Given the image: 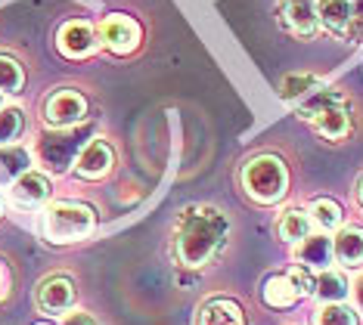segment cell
Segmentation results:
<instances>
[{
	"instance_id": "cell-8",
	"label": "cell",
	"mask_w": 363,
	"mask_h": 325,
	"mask_svg": "<svg viewBox=\"0 0 363 325\" xmlns=\"http://www.w3.org/2000/svg\"><path fill=\"white\" fill-rule=\"evenodd\" d=\"M140 25L134 19H128V16H106L103 25H100V44L109 50L115 56H128L134 53L140 47Z\"/></svg>"
},
{
	"instance_id": "cell-5",
	"label": "cell",
	"mask_w": 363,
	"mask_h": 325,
	"mask_svg": "<svg viewBox=\"0 0 363 325\" xmlns=\"http://www.w3.org/2000/svg\"><path fill=\"white\" fill-rule=\"evenodd\" d=\"M87 139H90L87 127L84 130L81 127L47 130V133H40V139L35 146V155L50 173H65L69 168H75V158H78L81 149L87 146Z\"/></svg>"
},
{
	"instance_id": "cell-9",
	"label": "cell",
	"mask_w": 363,
	"mask_h": 325,
	"mask_svg": "<svg viewBox=\"0 0 363 325\" xmlns=\"http://www.w3.org/2000/svg\"><path fill=\"white\" fill-rule=\"evenodd\" d=\"M279 25L295 38H313L320 28L313 0H279Z\"/></svg>"
},
{
	"instance_id": "cell-14",
	"label": "cell",
	"mask_w": 363,
	"mask_h": 325,
	"mask_svg": "<svg viewBox=\"0 0 363 325\" xmlns=\"http://www.w3.org/2000/svg\"><path fill=\"white\" fill-rule=\"evenodd\" d=\"M196 325H245V313L230 297H214V301H205L199 307Z\"/></svg>"
},
{
	"instance_id": "cell-17",
	"label": "cell",
	"mask_w": 363,
	"mask_h": 325,
	"mask_svg": "<svg viewBox=\"0 0 363 325\" xmlns=\"http://www.w3.org/2000/svg\"><path fill=\"white\" fill-rule=\"evenodd\" d=\"M261 297H264V304L277 307V310H286V307H292L295 301H298V288H295V282H292L289 273L286 276L283 273H274V276L264 279Z\"/></svg>"
},
{
	"instance_id": "cell-25",
	"label": "cell",
	"mask_w": 363,
	"mask_h": 325,
	"mask_svg": "<svg viewBox=\"0 0 363 325\" xmlns=\"http://www.w3.org/2000/svg\"><path fill=\"white\" fill-rule=\"evenodd\" d=\"M320 87V81L313 78V74H289V78L283 81V99H298L304 93H311V90H317Z\"/></svg>"
},
{
	"instance_id": "cell-18",
	"label": "cell",
	"mask_w": 363,
	"mask_h": 325,
	"mask_svg": "<svg viewBox=\"0 0 363 325\" xmlns=\"http://www.w3.org/2000/svg\"><path fill=\"white\" fill-rule=\"evenodd\" d=\"M333 257L342 266H360L363 263V229L357 227L338 229V236L333 241Z\"/></svg>"
},
{
	"instance_id": "cell-21",
	"label": "cell",
	"mask_w": 363,
	"mask_h": 325,
	"mask_svg": "<svg viewBox=\"0 0 363 325\" xmlns=\"http://www.w3.org/2000/svg\"><path fill=\"white\" fill-rule=\"evenodd\" d=\"M26 130V112L19 106L0 108V146H13Z\"/></svg>"
},
{
	"instance_id": "cell-32",
	"label": "cell",
	"mask_w": 363,
	"mask_h": 325,
	"mask_svg": "<svg viewBox=\"0 0 363 325\" xmlns=\"http://www.w3.org/2000/svg\"><path fill=\"white\" fill-rule=\"evenodd\" d=\"M0 214H4V198H0Z\"/></svg>"
},
{
	"instance_id": "cell-2",
	"label": "cell",
	"mask_w": 363,
	"mask_h": 325,
	"mask_svg": "<svg viewBox=\"0 0 363 325\" xmlns=\"http://www.w3.org/2000/svg\"><path fill=\"white\" fill-rule=\"evenodd\" d=\"M96 229V211L84 202H53L40 214V236L50 245H75Z\"/></svg>"
},
{
	"instance_id": "cell-7",
	"label": "cell",
	"mask_w": 363,
	"mask_h": 325,
	"mask_svg": "<svg viewBox=\"0 0 363 325\" xmlns=\"http://www.w3.org/2000/svg\"><path fill=\"white\" fill-rule=\"evenodd\" d=\"M35 304L40 313H50V316L69 313L75 307V282H72V276H62V273L47 276L35 291Z\"/></svg>"
},
{
	"instance_id": "cell-6",
	"label": "cell",
	"mask_w": 363,
	"mask_h": 325,
	"mask_svg": "<svg viewBox=\"0 0 363 325\" xmlns=\"http://www.w3.org/2000/svg\"><path fill=\"white\" fill-rule=\"evenodd\" d=\"M87 115V99L78 90H56L47 96L44 103V121L53 130H65V127H78Z\"/></svg>"
},
{
	"instance_id": "cell-10",
	"label": "cell",
	"mask_w": 363,
	"mask_h": 325,
	"mask_svg": "<svg viewBox=\"0 0 363 325\" xmlns=\"http://www.w3.org/2000/svg\"><path fill=\"white\" fill-rule=\"evenodd\" d=\"M96 44H100L96 31L87 22H65L60 28V35H56V47L69 59H84V56H90L96 50Z\"/></svg>"
},
{
	"instance_id": "cell-3",
	"label": "cell",
	"mask_w": 363,
	"mask_h": 325,
	"mask_svg": "<svg viewBox=\"0 0 363 325\" xmlns=\"http://www.w3.org/2000/svg\"><path fill=\"white\" fill-rule=\"evenodd\" d=\"M301 118L313 124V130L326 139H345L351 133V108L348 99L333 90H313V99L301 106Z\"/></svg>"
},
{
	"instance_id": "cell-27",
	"label": "cell",
	"mask_w": 363,
	"mask_h": 325,
	"mask_svg": "<svg viewBox=\"0 0 363 325\" xmlns=\"http://www.w3.org/2000/svg\"><path fill=\"white\" fill-rule=\"evenodd\" d=\"M10 285H13V276H10V266L0 261V301L10 295Z\"/></svg>"
},
{
	"instance_id": "cell-11",
	"label": "cell",
	"mask_w": 363,
	"mask_h": 325,
	"mask_svg": "<svg viewBox=\"0 0 363 325\" xmlns=\"http://www.w3.org/2000/svg\"><path fill=\"white\" fill-rule=\"evenodd\" d=\"M112 164H115L112 146L106 139H87V146L75 158V173L84 180H100L112 171Z\"/></svg>"
},
{
	"instance_id": "cell-19",
	"label": "cell",
	"mask_w": 363,
	"mask_h": 325,
	"mask_svg": "<svg viewBox=\"0 0 363 325\" xmlns=\"http://www.w3.org/2000/svg\"><path fill=\"white\" fill-rule=\"evenodd\" d=\"M348 291H351L348 279L335 270H320V276L313 279V285H311V295L323 304H342L345 297H348Z\"/></svg>"
},
{
	"instance_id": "cell-15",
	"label": "cell",
	"mask_w": 363,
	"mask_h": 325,
	"mask_svg": "<svg viewBox=\"0 0 363 325\" xmlns=\"http://www.w3.org/2000/svg\"><path fill=\"white\" fill-rule=\"evenodd\" d=\"M26 171H31V152L26 146H0V189H10Z\"/></svg>"
},
{
	"instance_id": "cell-26",
	"label": "cell",
	"mask_w": 363,
	"mask_h": 325,
	"mask_svg": "<svg viewBox=\"0 0 363 325\" xmlns=\"http://www.w3.org/2000/svg\"><path fill=\"white\" fill-rule=\"evenodd\" d=\"M363 38V0H351V31L348 40H360Z\"/></svg>"
},
{
	"instance_id": "cell-28",
	"label": "cell",
	"mask_w": 363,
	"mask_h": 325,
	"mask_svg": "<svg viewBox=\"0 0 363 325\" xmlns=\"http://www.w3.org/2000/svg\"><path fill=\"white\" fill-rule=\"evenodd\" d=\"M65 325H96V319L90 313H81V310H75V313H69L65 316Z\"/></svg>"
},
{
	"instance_id": "cell-29",
	"label": "cell",
	"mask_w": 363,
	"mask_h": 325,
	"mask_svg": "<svg viewBox=\"0 0 363 325\" xmlns=\"http://www.w3.org/2000/svg\"><path fill=\"white\" fill-rule=\"evenodd\" d=\"M354 301H357V307L363 310V276H360L357 282H354Z\"/></svg>"
},
{
	"instance_id": "cell-24",
	"label": "cell",
	"mask_w": 363,
	"mask_h": 325,
	"mask_svg": "<svg viewBox=\"0 0 363 325\" xmlns=\"http://www.w3.org/2000/svg\"><path fill=\"white\" fill-rule=\"evenodd\" d=\"M313 325H357V316L345 304H326L323 310L317 313V322Z\"/></svg>"
},
{
	"instance_id": "cell-12",
	"label": "cell",
	"mask_w": 363,
	"mask_h": 325,
	"mask_svg": "<svg viewBox=\"0 0 363 325\" xmlns=\"http://www.w3.org/2000/svg\"><path fill=\"white\" fill-rule=\"evenodd\" d=\"M50 180L38 171H26L19 180L10 186V198L16 207H26V211H35V207L50 202Z\"/></svg>"
},
{
	"instance_id": "cell-13",
	"label": "cell",
	"mask_w": 363,
	"mask_h": 325,
	"mask_svg": "<svg viewBox=\"0 0 363 325\" xmlns=\"http://www.w3.org/2000/svg\"><path fill=\"white\" fill-rule=\"evenodd\" d=\"M295 261H298L304 270H329V263H333V241L329 236H304L298 241V248H295Z\"/></svg>"
},
{
	"instance_id": "cell-31",
	"label": "cell",
	"mask_w": 363,
	"mask_h": 325,
	"mask_svg": "<svg viewBox=\"0 0 363 325\" xmlns=\"http://www.w3.org/2000/svg\"><path fill=\"white\" fill-rule=\"evenodd\" d=\"M4 106H6V103H4V93H0V108H4Z\"/></svg>"
},
{
	"instance_id": "cell-23",
	"label": "cell",
	"mask_w": 363,
	"mask_h": 325,
	"mask_svg": "<svg viewBox=\"0 0 363 325\" xmlns=\"http://www.w3.org/2000/svg\"><path fill=\"white\" fill-rule=\"evenodd\" d=\"M311 214H313V223L326 232L338 229V223H342V207L335 202H329V198H317V202L311 205Z\"/></svg>"
},
{
	"instance_id": "cell-33",
	"label": "cell",
	"mask_w": 363,
	"mask_h": 325,
	"mask_svg": "<svg viewBox=\"0 0 363 325\" xmlns=\"http://www.w3.org/2000/svg\"><path fill=\"white\" fill-rule=\"evenodd\" d=\"M38 325H50V322H38Z\"/></svg>"
},
{
	"instance_id": "cell-16",
	"label": "cell",
	"mask_w": 363,
	"mask_h": 325,
	"mask_svg": "<svg viewBox=\"0 0 363 325\" xmlns=\"http://www.w3.org/2000/svg\"><path fill=\"white\" fill-rule=\"evenodd\" d=\"M317 19L326 31L348 38V31H351V0H317Z\"/></svg>"
},
{
	"instance_id": "cell-22",
	"label": "cell",
	"mask_w": 363,
	"mask_h": 325,
	"mask_svg": "<svg viewBox=\"0 0 363 325\" xmlns=\"http://www.w3.org/2000/svg\"><path fill=\"white\" fill-rule=\"evenodd\" d=\"M22 87H26V72H22V65L16 62L13 56L0 53V93L16 96V93H22Z\"/></svg>"
},
{
	"instance_id": "cell-4",
	"label": "cell",
	"mask_w": 363,
	"mask_h": 325,
	"mask_svg": "<svg viewBox=\"0 0 363 325\" xmlns=\"http://www.w3.org/2000/svg\"><path fill=\"white\" fill-rule=\"evenodd\" d=\"M242 186L255 202L274 205L286 195L289 189V173L286 164L277 155H258L242 168Z\"/></svg>"
},
{
	"instance_id": "cell-30",
	"label": "cell",
	"mask_w": 363,
	"mask_h": 325,
	"mask_svg": "<svg viewBox=\"0 0 363 325\" xmlns=\"http://www.w3.org/2000/svg\"><path fill=\"white\" fill-rule=\"evenodd\" d=\"M357 198H360V205H363V180L357 183Z\"/></svg>"
},
{
	"instance_id": "cell-20",
	"label": "cell",
	"mask_w": 363,
	"mask_h": 325,
	"mask_svg": "<svg viewBox=\"0 0 363 325\" xmlns=\"http://www.w3.org/2000/svg\"><path fill=\"white\" fill-rule=\"evenodd\" d=\"M313 220L304 211H283V217L277 220V236L283 241H301L304 236H311Z\"/></svg>"
},
{
	"instance_id": "cell-1",
	"label": "cell",
	"mask_w": 363,
	"mask_h": 325,
	"mask_svg": "<svg viewBox=\"0 0 363 325\" xmlns=\"http://www.w3.org/2000/svg\"><path fill=\"white\" fill-rule=\"evenodd\" d=\"M227 245V217L211 205H189L174 227V261L186 270H202Z\"/></svg>"
}]
</instances>
